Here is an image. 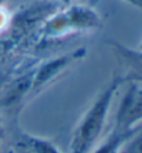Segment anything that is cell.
I'll use <instances>...</instances> for the list:
<instances>
[{
    "mask_svg": "<svg viewBox=\"0 0 142 153\" xmlns=\"http://www.w3.org/2000/svg\"><path fill=\"white\" fill-rule=\"evenodd\" d=\"M124 83L123 76H116L94 98L73 130L69 153H91L94 150L102 135L114 97Z\"/></svg>",
    "mask_w": 142,
    "mask_h": 153,
    "instance_id": "6da1fadb",
    "label": "cell"
},
{
    "mask_svg": "<svg viewBox=\"0 0 142 153\" xmlns=\"http://www.w3.org/2000/svg\"><path fill=\"white\" fill-rule=\"evenodd\" d=\"M101 25V18L97 11L87 6H71L61 10L47 19L43 26V35L46 39H53L55 36L66 35L69 32L88 30Z\"/></svg>",
    "mask_w": 142,
    "mask_h": 153,
    "instance_id": "7a4b0ae2",
    "label": "cell"
},
{
    "mask_svg": "<svg viewBox=\"0 0 142 153\" xmlns=\"http://www.w3.org/2000/svg\"><path fill=\"white\" fill-rule=\"evenodd\" d=\"M126 83L128 87L120 98L110 131L132 137L142 127V84L132 80Z\"/></svg>",
    "mask_w": 142,
    "mask_h": 153,
    "instance_id": "3957f363",
    "label": "cell"
},
{
    "mask_svg": "<svg viewBox=\"0 0 142 153\" xmlns=\"http://www.w3.org/2000/svg\"><path fill=\"white\" fill-rule=\"evenodd\" d=\"M85 55L84 48H77L72 53L64 54L59 57H55L53 59H47L39 66L32 69V87H30V95L37 94L40 90H43L50 82L59 76L61 72H64L66 68L73 65L76 61L82 59Z\"/></svg>",
    "mask_w": 142,
    "mask_h": 153,
    "instance_id": "277c9868",
    "label": "cell"
},
{
    "mask_svg": "<svg viewBox=\"0 0 142 153\" xmlns=\"http://www.w3.org/2000/svg\"><path fill=\"white\" fill-rule=\"evenodd\" d=\"M32 87V69L19 76L8 79L0 90V109H11L30 95Z\"/></svg>",
    "mask_w": 142,
    "mask_h": 153,
    "instance_id": "5b68a950",
    "label": "cell"
},
{
    "mask_svg": "<svg viewBox=\"0 0 142 153\" xmlns=\"http://www.w3.org/2000/svg\"><path fill=\"white\" fill-rule=\"evenodd\" d=\"M113 47L116 50L117 57L120 58L121 64H124V68L127 69V73L123 76V79L126 82L132 80L142 84V53L128 50L126 47L120 46V43H113Z\"/></svg>",
    "mask_w": 142,
    "mask_h": 153,
    "instance_id": "8992f818",
    "label": "cell"
},
{
    "mask_svg": "<svg viewBox=\"0 0 142 153\" xmlns=\"http://www.w3.org/2000/svg\"><path fill=\"white\" fill-rule=\"evenodd\" d=\"M17 146L21 153H61L57 146L48 139L24 131L18 137Z\"/></svg>",
    "mask_w": 142,
    "mask_h": 153,
    "instance_id": "52a82bcc",
    "label": "cell"
},
{
    "mask_svg": "<svg viewBox=\"0 0 142 153\" xmlns=\"http://www.w3.org/2000/svg\"><path fill=\"white\" fill-rule=\"evenodd\" d=\"M119 153H142V127L124 143Z\"/></svg>",
    "mask_w": 142,
    "mask_h": 153,
    "instance_id": "ba28073f",
    "label": "cell"
},
{
    "mask_svg": "<svg viewBox=\"0 0 142 153\" xmlns=\"http://www.w3.org/2000/svg\"><path fill=\"white\" fill-rule=\"evenodd\" d=\"M10 77H11L10 73H7V72H0V90L3 88V85L8 82Z\"/></svg>",
    "mask_w": 142,
    "mask_h": 153,
    "instance_id": "9c48e42d",
    "label": "cell"
},
{
    "mask_svg": "<svg viewBox=\"0 0 142 153\" xmlns=\"http://www.w3.org/2000/svg\"><path fill=\"white\" fill-rule=\"evenodd\" d=\"M126 1H130L131 4L137 6V7H142V1L141 0H126Z\"/></svg>",
    "mask_w": 142,
    "mask_h": 153,
    "instance_id": "30bf717a",
    "label": "cell"
},
{
    "mask_svg": "<svg viewBox=\"0 0 142 153\" xmlns=\"http://www.w3.org/2000/svg\"><path fill=\"white\" fill-rule=\"evenodd\" d=\"M3 141H4V130H3V127L0 126V148L3 145Z\"/></svg>",
    "mask_w": 142,
    "mask_h": 153,
    "instance_id": "8fae6325",
    "label": "cell"
},
{
    "mask_svg": "<svg viewBox=\"0 0 142 153\" xmlns=\"http://www.w3.org/2000/svg\"><path fill=\"white\" fill-rule=\"evenodd\" d=\"M4 51H6V48H4V47L1 46V44H0V58H1V55H3Z\"/></svg>",
    "mask_w": 142,
    "mask_h": 153,
    "instance_id": "7c38bea8",
    "label": "cell"
},
{
    "mask_svg": "<svg viewBox=\"0 0 142 153\" xmlns=\"http://www.w3.org/2000/svg\"><path fill=\"white\" fill-rule=\"evenodd\" d=\"M6 1V0H0V6H3V3Z\"/></svg>",
    "mask_w": 142,
    "mask_h": 153,
    "instance_id": "4fadbf2b",
    "label": "cell"
},
{
    "mask_svg": "<svg viewBox=\"0 0 142 153\" xmlns=\"http://www.w3.org/2000/svg\"><path fill=\"white\" fill-rule=\"evenodd\" d=\"M141 53H142V43H141Z\"/></svg>",
    "mask_w": 142,
    "mask_h": 153,
    "instance_id": "5bb4252c",
    "label": "cell"
}]
</instances>
